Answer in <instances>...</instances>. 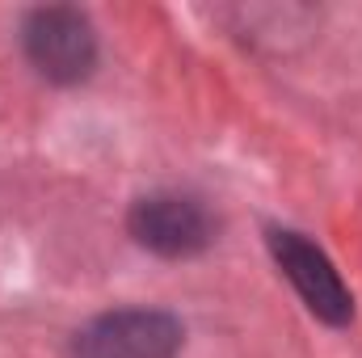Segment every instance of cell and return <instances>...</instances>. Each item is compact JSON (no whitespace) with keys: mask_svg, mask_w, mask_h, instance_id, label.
I'll return each instance as SVG.
<instances>
[{"mask_svg":"<svg viewBox=\"0 0 362 358\" xmlns=\"http://www.w3.org/2000/svg\"><path fill=\"white\" fill-rule=\"evenodd\" d=\"M177 316L156 308H122L89 321L72 337V358H177L181 350Z\"/></svg>","mask_w":362,"mask_h":358,"instance_id":"7a4b0ae2","label":"cell"},{"mask_svg":"<svg viewBox=\"0 0 362 358\" xmlns=\"http://www.w3.org/2000/svg\"><path fill=\"white\" fill-rule=\"evenodd\" d=\"M21 51L30 68L51 85H76L97 64V34L81 8L47 4L21 21Z\"/></svg>","mask_w":362,"mask_h":358,"instance_id":"6da1fadb","label":"cell"},{"mask_svg":"<svg viewBox=\"0 0 362 358\" xmlns=\"http://www.w3.org/2000/svg\"><path fill=\"white\" fill-rule=\"evenodd\" d=\"M270 253L312 316H320L325 325H350V316H354L350 287L341 282L333 262L312 241H303L299 232H286V228H270Z\"/></svg>","mask_w":362,"mask_h":358,"instance_id":"277c9868","label":"cell"},{"mask_svg":"<svg viewBox=\"0 0 362 358\" xmlns=\"http://www.w3.org/2000/svg\"><path fill=\"white\" fill-rule=\"evenodd\" d=\"M127 228L144 249H152L160 258H194L215 241L211 211L198 198L173 194V190L135 198V207L127 215Z\"/></svg>","mask_w":362,"mask_h":358,"instance_id":"3957f363","label":"cell"}]
</instances>
